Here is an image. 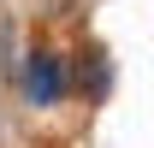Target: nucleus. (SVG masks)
<instances>
[{
	"label": "nucleus",
	"instance_id": "obj_1",
	"mask_svg": "<svg viewBox=\"0 0 154 148\" xmlns=\"http://www.w3.org/2000/svg\"><path fill=\"white\" fill-rule=\"evenodd\" d=\"M24 95H30L36 107H59V101L71 95V59L54 54V48H36L30 65H24Z\"/></svg>",
	"mask_w": 154,
	"mask_h": 148
},
{
	"label": "nucleus",
	"instance_id": "obj_2",
	"mask_svg": "<svg viewBox=\"0 0 154 148\" xmlns=\"http://www.w3.org/2000/svg\"><path fill=\"white\" fill-rule=\"evenodd\" d=\"M107 89H113V65H107V54H101V48H89V54H83V95H89V101H101Z\"/></svg>",
	"mask_w": 154,
	"mask_h": 148
}]
</instances>
